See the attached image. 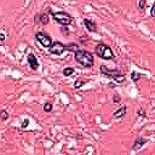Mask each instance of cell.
<instances>
[{"label":"cell","instance_id":"cell-10","mask_svg":"<svg viewBox=\"0 0 155 155\" xmlns=\"http://www.w3.org/2000/svg\"><path fill=\"white\" fill-rule=\"evenodd\" d=\"M84 22V26L86 27V29L88 32H91V33H95L96 31H97V26H96V23L92 21V19H88V18H84L83 19Z\"/></svg>","mask_w":155,"mask_h":155},{"label":"cell","instance_id":"cell-17","mask_svg":"<svg viewBox=\"0 0 155 155\" xmlns=\"http://www.w3.org/2000/svg\"><path fill=\"white\" fill-rule=\"evenodd\" d=\"M141 74L139 73H137V72H132L131 73V79H132V81H138L139 79H141Z\"/></svg>","mask_w":155,"mask_h":155},{"label":"cell","instance_id":"cell-6","mask_svg":"<svg viewBox=\"0 0 155 155\" xmlns=\"http://www.w3.org/2000/svg\"><path fill=\"white\" fill-rule=\"evenodd\" d=\"M49 51L52 55L61 56L65 51V45H64V44H62L61 41H55V42H52V45L49 47Z\"/></svg>","mask_w":155,"mask_h":155},{"label":"cell","instance_id":"cell-7","mask_svg":"<svg viewBox=\"0 0 155 155\" xmlns=\"http://www.w3.org/2000/svg\"><path fill=\"white\" fill-rule=\"evenodd\" d=\"M35 23H40V24H44V26H46L49 23V15L47 13H36L35 15Z\"/></svg>","mask_w":155,"mask_h":155},{"label":"cell","instance_id":"cell-8","mask_svg":"<svg viewBox=\"0 0 155 155\" xmlns=\"http://www.w3.org/2000/svg\"><path fill=\"white\" fill-rule=\"evenodd\" d=\"M27 60H28V63H29V67H31L33 70H36L39 67V62L36 60V57L34 54H29L27 56Z\"/></svg>","mask_w":155,"mask_h":155},{"label":"cell","instance_id":"cell-20","mask_svg":"<svg viewBox=\"0 0 155 155\" xmlns=\"http://www.w3.org/2000/svg\"><path fill=\"white\" fill-rule=\"evenodd\" d=\"M120 99H121V98H120V96H117V95H115L114 97H113V102H114V103H119Z\"/></svg>","mask_w":155,"mask_h":155},{"label":"cell","instance_id":"cell-21","mask_svg":"<svg viewBox=\"0 0 155 155\" xmlns=\"http://www.w3.org/2000/svg\"><path fill=\"white\" fill-rule=\"evenodd\" d=\"M138 115L142 116V117H145V116H147V114H145V112H144L143 109H139V110H138Z\"/></svg>","mask_w":155,"mask_h":155},{"label":"cell","instance_id":"cell-3","mask_svg":"<svg viewBox=\"0 0 155 155\" xmlns=\"http://www.w3.org/2000/svg\"><path fill=\"white\" fill-rule=\"evenodd\" d=\"M95 52L99 58L102 60H106V61H110L114 58V54H113V50L110 49L108 45L103 42H99L97 44V46L95 47Z\"/></svg>","mask_w":155,"mask_h":155},{"label":"cell","instance_id":"cell-5","mask_svg":"<svg viewBox=\"0 0 155 155\" xmlns=\"http://www.w3.org/2000/svg\"><path fill=\"white\" fill-rule=\"evenodd\" d=\"M35 40L39 41L41 45L44 47H46V49H49L54 42L52 39H51V36L49 34H46L45 32H38V33H36L35 34Z\"/></svg>","mask_w":155,"mask_h":155},{"label":"cell","instance_id":"cell-18","mask_svg":"<svg viewBox=\"0 0 155 155\" xmlns=\"http://www.w3.org/2000/svg\"><path fill=\"white\" fill-rule=\"evenodd\" d=\"M147 6V1L145 0H138V9L139 10H144Z\"/></svg>","mask_w":155,"mask_h":155},{"label":"cell","instance_id":"cell-13","mask_svg":"<svg viewBox=\"0 0 155 155\" xmlns=\"http://www.w3.org/2000/svg\"><path fill=\"white\" fill-rule=\"evenodd\" d=\"M44 112L45 113H51L52 112V109H54V106H52V103H49V102H46L45 104H44Z\"/></svg>","mask_w":155,"mask_h":155},{"label":"cell","instance_id":"cell-4","mask_svg":"<svg viewBox=\"0 0 155 155\" xmlns=\"http://www.w3.org/2000/svg\"><path fill=\"white\" fill-rule=\"evenodd\" d=\"M50 10V13H51V16H52V18L57 22L60 26H69L72 22H73V17L70 16L69 13L67 12H64V11H58V12H54V11H51Z\"/></svg>","mask_w":155,"mask_h":155},{"label":"cell","instance_id":"cell-15","mask_svg":"<svg viewBox=\"0 0 155 155\" xmlns=\"http://www.w3.org/2000/svg\"><path fill=\"white\" fill-rule=\"evenodd\" d=\"M85 84H86V80L78 79V80H75V83H74V87L75 88H80V87H83Z\"/></svg>","mask_w":155,"mask_h":155},{"label":"cell","instance_id":"cell-2","mask_svg":"<svg viewBox=\"0 0 155 155\" xmlns=\"http://www.w3.org/2000/svg\"><path fill=\"white\" fill-rule=\"evenodd\" d=\"M99 69H101V73L103 75H106L110 80L115 81L116 84H122L125 81V79H126L125 74H122L121 70H119V69H110V68L106 67V65H101Z\"/></svg>","mask_w":155,"mask_h":155},{"label":"cell","instance_id":"cell-1","mask_svg":"<svg viewBox=\"0 0 155 155\" xmlns=\"http://www.w3.org/2000/svg\"><path fill=\"white\" fill-rule=\"evenodd\" d=\"M74 60L85 68H91L95 64L93 55L86 50H76L74 52Z\"/></svg>","mask_w":155,"mask_h":155},{"label":"cell","instance_id":"cell-11","mask_svg":"<svg viewBox=\"0 0 155 155\" xmlns=\"http://www.w3.org/2000/svg\"><path fill=\"white\" fill-rule=\"evenodd\" d=\"M126 112H127V107H126V106L120 107V108L113 114V119H115V120L121 119V117H124L125 115H126Z\"/></svg>","mask_w":155,"mask_h":155},{"label":"cell","instance_id":"cell-14","mask_svg":"<svg viewBox=\"0 0 155 155\" xmlns=\"http://www.w3.org/2000/svg\"><path fill=\"white\" fill-rule=\"evenodd\" d=\"M72 74H74V68L67 67V68L63 69V75H64V76H70Z\"/></svg>","mask_w":155,"mask_h":155},{"label":"cell","instance_id":"cell-22","mask_svg":"<svg viewBox=\"0 0 155 155\" xmlns=\"http://www.w3.org/2000/svg\"><path fill=\"white\" fill-rule=\"evenodd\" d=\"M28 124H29V120H28V119H26V120L23 121V124H22V126H21V127H22V129H26V127L28 126Z\"/></svg>","mask_w":155,"mask_h":155},{"label":"cell","instance_id":"cell-23","mask_svg":"<svg viewBox=\"0 0 155 155\" xmlns=\"http://www.w3.org/2000/svg\"><path fill=\"white\" fill-rule=\"evenodd\" d=\"M154 10H155V5L153 4V6H152V10H150V16H152V17H154Z\"/></svg>","mask_w":155,"mask_h":155},{"label":"cell","instance_id":"cell-12","mask_svg":"<svg viewBox=\"0 0 155 155\" xmlns=\"http://www.w3.org/2000/svg\"><path fill=\"white\" fill-rule=\"evenodd\" d=\"M79 45L76 42H70L68 45H65V51H72V52H75L76 50H79Z\"/></svg>","mask_w":155,"mask_h":155},{"label":"cell","instance_id":"cell-19","mask_svg":"<svg viewBox=\"0 0 155 155\" xmlns=\"http://www.w3.org/2000/svg\"><path fill=\"white\" fill-rule=\"evenodd\" d=\"M61 32L64 34V35H68L69 34V31H68V28L67 26H62V29H61Z\"/></svg>","mask_w":155,"mask_h":155},{"label":"cell","instance_id":"cell-24","mask_svg":"<svg viewBox=\"0 0 155 155\" xmlns=\"http://www.w3.org/2000/svg\"><path fill=\"white\" fill-rule=\"evenodd\" d=\"M5 40V35L4 34H0V41H4Z\"/></svg>","mask_w":155,"mask_h":155},{"label":"cell","instance_id":"cell-16","mask_svg":"<svg viewBox=\"0 0 155 155\" xmlns=\"http://www.w3.org/2000/svg\"><path fill=\"white\" fill-rule=\"evenodd\" d=\"M9 113L6 112V110H0V120H3V121H6L7 119H9Z\"/></svg>","mask_w":155,"mask_h":155},{"label":"cell","instance_id":"cell-9","mask_svg":"<svg viewBox=\"0 0 155 155\" xmlns=\"http://www.w3.org/2000/svg\"><path fill=\"white\" fill-rule=\"evenodd\" d=\"M147 143H148V139H145L143 137H137L136 138V141L133 143V145H132V150H138V149H141L143 145H145Z\"/></svg>","mask_w":155,"mask_h":155}]
</instances>
